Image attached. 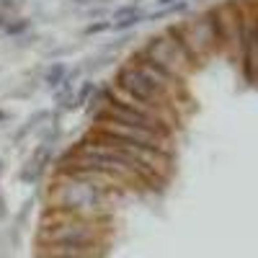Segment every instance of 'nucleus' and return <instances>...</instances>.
Masks as SVG:
<instances>
[{
    "instance_id": "obj_3",
    "label": "nucleus",
    "mask_w": 258,
    "mask_h": 258,
    "mask_svg": "<svg viewBox=\"0 0 258 258\" xmlns=\"http://www.w3.org/2000/svg\"><path fill=\"white\" fill-rule=\"evenodd\" d=\"M44 243H106V220L47 209L39 232V245Z\"/></svg>"
},
{
    "instance_id": "obj_4",
    "label": "nucleus",
    "mask_w": 258,
    "mask_h": 258,
    "mask_svg": "<svg viewBox=\"0 0 258 258\" xmlns=\"http://www.w3.org/2000/svg\"><path fill=\"white\" fill-rule=\"evenodd\" d=\"M137 54L145 57L150 64L160 68L165 75L181 80V83H186L188 75L197 70V68L191 64V59L186 57V52H183L165 31H163V34H155V36H150L145 44H142V49H137Z\"/></svg>"
},
{
    "instance_id": "obj_23",
    "label": "nucleus",
    "mask_w": 258,
    "mask_h": 258,
    "mask_svg": "<svg viewBox=\"0 0 258 258\" xmlns=\"http://www.w3.org/2000/svg\"><path fill=\"white\" fill-rule=\"evenodd\" d=\"M11 119V114L8 111H3V109H0V121H8Z\"/></svg>"
},
{
    "instance_id": "obj_24",
    "label": "nucleus",
    "mask_w": 258,
    "mask_h": 258,
    "mask_svg": "<svg viewBox=\"0 0 258 258\" xmlns=\"http://www.w3.org/2000/svg\"><path fill=\"white\" fill-rule=\"evenodd\" d=\"M93 3H111V0H93Z\"/></svg>"
},
{
    "instance_id": "obj_13",
    "label": "nucleus",
    "mask_w": 258,
    "mask_h": 258,
    "mask_svg": "<svg viewBox=\"0 0 258 258\" xmlns=\"http://www.w3.org/2000/svg\"><path fill=\"white\" fill-rule=\"evenodd\" d=\"M96 91H98V85H96L93 80H83L80 88H78V93H75V98H73V106H75V109H80V106H88V101L93 98Z\"/></svg>"
},
{
    "instance_id": "obj_6",
    "label": "nucleus",
    "mask_w": 258,
    "mask_h": 258,
    "mask_svg": "<svg viewBox=\"0 0 258 258\" xmlns=\"http://www.w3.org/2000/svg\"><path fill=\"white\" fill-rule=\"evenodd\" d=\"M93 129L106 132V135H111V137H119V140H126V142H132V145L155 150V153L170 155V137L168 135H158V132H150V129L129 126V124H119V121H93Z\"/></svg>"
},
{
    "instance_id": "obj_18",
    "label": "nucleus",
    "mask_w": 258,
    "mask_h": 258,
    "mask_svg": "<svg viewBox=\"0 0 258 258\" xmlns=\"http://www.w3.org/2000/svg\"><path fill=\"white\" fill-rule=\"evenodd\" d=\"M137 11H142V8H140V0H132V3H124V6H119V8L114 11L111 21L116 24V21H121V18H126V16H135Z\"/></svg>"
},
{
    "instance_id": "obj_10",
    "label": "nucleus",
    "mask_w": 258,
    "mask_h": 258,
    "mask_svg": "<svg viewBox=\"0 0 258 258\" xmlns=\"http://www.w3.org/2000/svg\"><path fill=\"white\" fill-rule=\"evenodd\" d=\"M188 11V0H178V3H170L155 13H147V21H163V18H170V16H178V13H186Z\"/></svg>"
},
{
    "instance_id": "obj_11",
    "label": "nucleus",
    "mask_w": 258,
    "mask_h": 258,
    "mask_svg": "<svg viewBox=\"0 0 258 258\" xmlns=\"http://www.w3.org/2000/svg\"><path fill=\"white\" fill-rule=\"evenodd\" d=\"M73 98H75V91H73V85H68V83H62L59 88L54 91V101H57V109L62 111H73L75 106H73Z\"/></svg>"
},
{
    "instance_id": "obj_12",
    "label": "nucleus",
    "mask_w": 258,
    "mask_h": 258,
    "mask_svg": "<svg viewBox=\"0 0 258 258\" xmlns=\"http://www.w3.org/2000/svg\"><path fill=\"white\" fill-rule=\"evenodd\" d=\"M109 103V85H103V88H98L96 93H93V98L88 101V106H85V114H88L91 119L103 109V106Z\"/></svg>"
},
{
    "instance_id": "obj_2",
    "label": "nucleus",
    "mask_w": 258,
    "mask_h": 258,
    "mask_svg": "<svg viewBox=\"0 0 258 258\" xmlns=\"http://www.w3.org/2000/svg\"><path fill=\"white\" fill-rule=\"evenodd\" d=\"M165 34L186 52V57L191 59L194 68H202L212 54L222 52L214 11H207V13H199L194 18H186V21H181V24H170L165 29Z\"/></svg>"
},
{
    "instance_id": "obj_16",
    "label": "nucleus",
    "mask_w": 258,
    "mask_h": 258,
    "mask_svg": "<svg viewBox=\"0 0 258 258\" xmlns=\"http://www.w3.org/2000/svg\"><path fill=\"white\" fill-rule=\"evenodd\" d=\"M142 21H147V13L145 11H137L135 16H126V18H121V21H116V24H114V31H132L135 26H140L142 24Z\"/></svg>"
},
{
    "instance_id": "obj_19",
    "label": "nucleus",
    "mask_w": 258,
    "mask_h": 258,
    "mask_svg": "<svg viewBox=\"0 0 258 258\" xmlns=\"http://www.w3.org/2000/svg\"><path fill=\"white\" fill-rule=\"evenodd\" d=\"M24 3H26V0H0V13L11 16V13H16L18 8H24Z\"/></svg>"
},
{
    "instance_id": "obj_1",
    "label": "nucleus",
    "mask_w": 258,
    "mask_h": 258,
    "mask_svg": "<svg viewBox=\"0 0 258 258\" xmlns=\"http://www.w3.org/2000/svg\"><path fill=\"white\" fill-rule=\"evenodd\" d=\"M114 197L116 194L101 191L73 176L54 173L47 191V209L78 214V217H91V220H106V214L114 207Z\"/></svg>"
},
{
    "instance_id": "obj_20",
    "label": "nucleus",
    "mask_w": 258,
    "mask_h": 258,
    "mask_svg": "<svg viewBox=\"0 0 258 258\" xmlns=\"http://www.w3.org/2000/svg\"><path fill=\"white\" fill-rule=\"evenodd\" d=\"M34 41H36V36H34V34H29V36H21V39H16V47H18V49H21V47H31Z\"/></svg>"
},
{
    "instance_id": "obj_7",
    "label": "nucleus",
    "mask_w": 258,
    "mask_h": 258,
    "mask_svg": "<svg viewBox=\"0 0 258 258\" xmlns=\"http://www.w3.org/2000/svg\"><path fill=\"white\" fill-rule=\"evenodd\" d=\"M106 243H44L39 258H103Z\"/></svg>"
},
{
    "instance_id": "obj_17",
    "label": "nucleus",
    "mask_w": 258,
    "mask_h": 258,
    "mask_svg": "<svg viewBox=\"0 0 258 258\" xmlns=\"http://www.w3.org/2000/svg\"><path fill=\"white\" fill-rule=\"evenodd\" d=\"M114 29V21H106V18H101V21H93V24H88L83 29V36H96V34H103V31H111Z\"/></svg>"
},
{
    "instance_id": "obj_22",
    "label": "nucleus",
    "mask_w": 258,
    "mask_h": 258,
    "mask_svg": "<svg viewBox=\"0 0 258 258\" xmlns=\"http://www.w3.org/2000/svg\"><path fill=\"white\" fill-rule=\"evenodd\" d=\"M75 6H93V0H73Z\"/></svg>"
},
{
    "instance_id": "obj_21",
    "label": "nucleus",
    "mask_w": 258,
    "mask_h": 258,
    "mask_svg": "<svg viewBox=\"0 0 258 258\" xmlns=\"http://www.w3.org/2000/svg\"><path fill=\"white\" fill-rule=\"evenodd\" d=\"M155 3H158L160 8H165V6H170V3H178V0H155Z\"/></svg>"
},
{
    "instance_id": "obj_15",
    "label": "nucleus",
    "mask_w": 258,
    "mask_h": 258,
    "mask_svg": "<svg viewBox=\"0 0 258 258\" xmlns=\"http://www.w3.org/2000/svg\"><path fill=\"white\" fill-rule=\"evenodd\" d=\"M47 119H49V114H47V111H36V114H34V116H31V119H29V121H26V124L21 126L16 135H13V142H21L26 135H31L34 129L39 126V121H47Z\"/></svg>"
},
{
    "instance_id": "obj_5",
    "label": "nucleus",
    "mask_w": 258,
    "mask_h": 258,
    "mask_svg": "<svg viewBox=\"0 0 258 258\" xmlns=\"http://www.w3.org/2000/svg\"><path fill=\"white\" fill-rule=\"evenodd\" d=\"M111 85H114L116 91H121L124 96H129V98L142 101V103H153V106L165 109V111H173V106H176L173 98H170L163 88H158V85L150 80V78H145L132 62H124L121 68L116 70Z\"/></svg>"
},
{
    "instance_id": "obj_8",
    "label": "nucleus",
    "mask_w": 258,
    "mask_h": 258,
    "mask_svg": "<svg viewBox=\"0 0 258 258\" xmlns=\"http://www.w3.org/2000/svg\"><path fill=\"white\" fill-rule=\"evenodd\" d=\"M52 155V145H39L34 150V155L29 158V163L24 165V170H21V181L24 183H39L41 176H44V168H47V160Z\"/></svg>"
},
{
    "instance_id": "obj_9",
    "label": "nucleus",
    "mask_w": 258,
    "mask_h": 258,
    "mask_svg": "<svg viewBox=\"0 0 258 258\" xmlns=\"http://www.w3.org/2000/svg\"><path fill=\"white\" fill-rule=\"evenodd\" d=\"M70 68H68V62H52L49 68L44 70V85L49 91H57L59 85L64 83V78H68Z\"/></svg>"
},
{
    "instance_id": "obj_14",
    "label": "nucleus",
    "mask_w": 258,
    "mask_h": 258,
    "mask_svg": "<svg viewBox=\"0 0 258 258\" xmlns=\"http://www.w3.org/2000/svg\"><path fill=\"white\" fill-rule=\"evenodd\" d=\"M29 29H31V18H11L3 29V34L11 36V39H21Z\"/></svg>"
}]
</instances>
